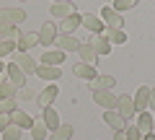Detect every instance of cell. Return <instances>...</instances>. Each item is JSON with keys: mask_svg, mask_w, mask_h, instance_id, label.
I'll list each match as a JSON object with an SVG mask.
<instances>
[{"mask_svg": "<svg viewBox=\"0 0 155 140\" xmlns=\"http://www.w3.org/2000/svg\"><path fill=\"white\" fill-rule=\"evenodd\" d=\"M26 21V11L23 8H0V23H11V26H18V23Z\"/></svg>", "mask_w": 155, "mask_h": 140, "instance_id": "cell-1", "label": "cell"}, {"mask_svg": "<svg viewBox=\"0 0 155 140\" xmlns=\"http://www.w3.org/2000/svg\"><path fill=\"white\" fill-rule=\"evenodd\" d=\"M104 122L109 125L114 132H124V130H127V119L116 112V109H104Z\"/></svg>", "mask_w": 155, "mask_h": 140, "instance_id": "cell-2", "label": "cell"}, {"mask_svg": "<svg viewBox=\"0 0 155 140\" xmlns=\"http://www.w3.org/2000/svg\"><path fill=\"white\" fill-rule=\"evenodd\" d=\"M34 73H36L41 80L57 83V80L62 78V67H57V65H44V62H41V65H36V70H34Z\"/></svg>", "mask_w": 155, "mask_h": 140, "instance_id": "cell-3", "label": "cell"}, {"mask_svg": "<svg viewBox=\"0 0 155 140\" xmlns=\"http://www.w3.org/2000/svg\"><path fill=\"white\" fill-rule=\"evenodd\" d=\"M116 99H119V96H114L111 91H104V88H93V101L98 104L101 109H116Z\"/></svg>", "mask_w": 155, "mask_h": 140, "instance_id": "cell-4", "label": "cell"}, {"mask_svg": "<svg viewBox=\"0 0 155 140\" xmlns=\"http://www.w3.org/2000/svg\"><path fill=\"white\" fill-rule=\"evenodd\" d=\"M101 21L106 23V29H122V13L114 11L111 5L101 8Z\"/></svg>", "mask_w": 155, "mask_h": 140, "instance_id": "cell-5", "label": "cell"}, {"mask_svg": "<svg viewBox=\"0 0 155 140\" xmlns=\"http://www.w3.org/2000/svg\"><path fill=\"white\" fill-rule=\"evenodd\" d=\"M5 73H8V80H11L13 86H18V88H26V73H23V70H21V67H18L13 60L5 65Z\"/></svg>", "mask_w": 155, "mask_h": 140, "instance_id": "cell-6", "label": "cell"}, {"mask_svg": "<svg viewBox=\"0 0 155 140\" xmlns=\"http://www.w3.org/2000/svg\"><path fill=\"white\" fill-rule=\"evenodd\" d=\"M36 44H39V31H26V34H21V36L16 39V50L18 52H28Z\"/></svg>", "mask_w": 155, "mask_h": 140, "instance_id": "cell-7", "label": "cell"}, {"mask_svg": "<svg viewBox=\"0 0 155 140\" xmlns=\"http://www.w3.org/2000/svg\"><path fill=\"white\" fill-rule=\"evenodd\" d=\"M54 39H57V26H54L52 21L41 23V31H39V44H41V47H52V44H54Z\"/></svg>", "mask_w": 155, "mask_h": 140, "instance_id": "cell-8", "label": "cell"}, {"mask_svg": "<svg viewBox=\"0 0 155 140\" xmlns=\"http://www.w3.org/2000/svg\"><path fill=\"white\" fill-rule=\"evenodd\" d=\"M13 62H16L18 67H21L23 73H34V70H36V60H34L31 55H28V52H13Z\"/></svg>", "mask_w": 155, "mask_h": 140, "instance_id": "cell-9", "label": "cell"}, {"mask_svg": "<svg viewBox=\"0 0 155 140\" xmlns=\"http://www.w3.org/2000/svg\"><path fill=\"white\" fill-rule=\"evenodd\" d=\"M80 26H85L88 31H93V34H104L106 23L101 21L98 16H93V13H83V16H80Z\"/></svg>", "mask_w": 155, "mask_h": 140, "instance_id": "cell-10", "label": "cell"}, {"mask_svg": "<svg viewBox=\"0 0 155 140\" xmlns=\"http://www.w3.org/2000/svg\"><path fill=\"white\" fill-rule=\"evenodd\" d=\"M57 94H60V88H57L54 83H49L47 88H41V94H36V104H39L41 109H44V107H52V101L57 99Z\"/></svg>", "mask_w": 155, "mask_h": 140, "instance_id": "cell-11", "label": "cell"}, {"mask_svg": "<svg viewBox=\"0 0 155 140\" xmlns=\"http://www.w3.org/2000/svg\"><path fill=\"white\" fill-rule=\"evenodd\" d=\"M54 44H57V50H62V52H78L80 42H78L72 34H60V36L54 39Z\"/></svg>", "mask_w": 155, "mask_h": 140, "instance_id": "cell-12", "label": "cell"}, {"mask_svg": "<svg viewBox=\"0 0 155 140\" xmlns=\"http://www.w3.org/2000/svg\"><path fill=\"white\" fill-rule=\"evenodd\" d=\"M116 112L122 114L124 119H132L134 114H137L134 112V101L129 99V96H119V99H116Z\"/></svg>", "mask_w": 155, "mask_h": 140, "instance_id": "cell-13", "label": "cell"}, {"mask_svg": "<svg viewBox=\"0 0 155 140\" xmlns=\"http://www.w3.org/2000/svg\"><path fill=\"white\" fill-rule=\"evenodd\" d=\"M72 73H75L78 78H83V80H93V78H98V70H96V65H88V62H78V65L72 67Z\"/></svg>", "mask_w": 155, "mask_h": 140, "instance_id": "cell-14", "label": "cell"}, {"mask_svg": "<svg viewBox=\"0 0 155 140\" xmlns=\"http://www.w3.org/2000/svg\"><path fill=\"white\" fill-rule=\"evenodd\" d=\"M78 55H80V62H88V65H96V60H98V55H96L91 42H83V44L78 47Z\"/></svg>", "mask_w": 155, "mask_h": 140, "instance_id": "cell-15", "label": "cell"}, {"mask_svg": "<svg viewBox=\"0 0 155 140\" xmlns=\"http://www.w3.org/2000/svg\"><path fill=\"white\" fill-rule=\"evenodd\" d=\"M134 112H145V109H147V101H150V88H147V86H140V88H137V96H134Z\"/></svg>", "mask_w": 155, "mask_h": 140, "instance_id": "cell-16", "label": "cell"}, {"mask_svg": "<svg viewBox=\"0 0 155 140\" xmlns=\"http://www.w3.org/2000/svg\"><path fill=\"white\" fill-rule=\"evenodd\" d=\"M65 55L67 52H62V50H47L44 55H41V62H44V65H57L60 67L62 62H65Z\"/></svg>", "mask_w": 155, "mask_h": 140, "instance_id": "cell-17", "label": "cell"}, {"mask_svg": "<svg viewBox=\"0 0 155 140\" xmlns=\"http://www.w3.org/2000/svg\"><path fill=\"white\" fill-rule=\"evenodd\" d=\"M41 122L49 127V132H52V130H57V127L62 125V122H60V114H57L52 107H44V112H41Z\"/></svg>", "mask_w": 155, "mask_h": 140, "instance_id": "cell-18", "label": "cell"}, {"mask_svg": "<svg viewBox=\"0 0 155 140\" xmlns=\"http://www.w3.org/2000/svg\"><path fill=\"white\" fill-rule=\"evenodd\" d=\"M91 44H93V50H96V55H98V57L101 55H111V42L106 39L104 34H96Z\"/></svg>", "mask_w": 155, "mask_h": 140, "instance_id": "cell-19", "label": "cell"}, {"mask_svg": "<svg viewBox=\"0 0 155 140\" xmlns=\"http://www.w3.org/2000/svg\"><path fill=\"white\" fill-rule=\"evenodd\" d=\"M11 122L16 125V127H21V130H31V125H34V119L28 117L26 112H21V109H16V112L11 114Z\"/></svg>", "mask_w": 155, "mask_h": 140, "instance_id": "cell-20", "label": "cell"}, {"mask_svg": "<svg viewBox=\"0 0 155 140\" xmlns=\"http://www.w3.org/2000/svg\"><path fill=\"white\" fill-rule=\"evenodd\" d=\"M80 16H83V13H70V16L67 18H62V34H72L75 31V29H80Z\"/></svg>", "mask_w": 155, "mask_h": 140, "instance_id": "cell-21", "label": "cell"}, {"mask_svg": "<svg viewBox=\"0 0 155 140\" xmlns=\"http://www.w3.org/2000/svg\"><path fill=\"white\" fill-rule=\"evenodd\" d=\"M49 11H52V16H54V18H60V21H62V18H67L70 13H75V8H72V3H52Z\"/></svg>", "mask_w": 155, "mask_h": 140, "instance_id": "cell-22", "label": "cell"}, {"mask_svg": "<svg viewBox=\"0 0 155 140\" xmlns=\"http://www.w3.org/2000/svg\"><path fill=\"white\" fill-rule=\"evenodd\" d=\"M114 86H116V78H114V75H98V78H93V80H91V91H93V88L111 91Z\"/></svg>", "mask_w": 155, "mask_h": 140, "instance_id": "cell-23", "label": "cell"}, {"mask_svg": "<svg viewBox=\"0 0 155 140\" xmlns=\"http://www.w3.org/2000/svg\"><path fill=\"white\" fill-rule=\"evenodd\" d=\"M72 132H75V127L72 125H60L57 130H52V135H49V140H70L72 138Z\"/></svg>", "mask_w": 155, "mask_h": 140, "instance_id": "cell-24", "label": "cell"}, {"mask_svg": "<svg viewBox=\"0 0 155 140\" xmlns=\"http://www.w3.org/2000/svg\"><path fill=\"white\" fill-rule=\"evenodd\" d=\"M153 117H150V112H140L137 114V130L142 135H147V132H153Z\"/></svg>", "mask_w": 155, "mask_h": 140, "instance_id": "cell-25", "label": "cell"}, {"mask_svg": "<svg viewBox=\"0 0 155 140\" xmlns=\"http://www.w3.org/2000/svg\"><path fill=\"white\" fill-rule=\"evenodd\" d=\"M18 36H21V31H18L16 26H11V23H0V42H3V39L16 42Z\"/></svg>", "mask_w": 155, "mask_h": 140, "instance_id": "cell-26", "label": "cell"}, {"mask_svg": "<svg viewBox=\"0 0 155 140\" xmlns=\"http://www.w3.org/2000/svg\"><path fill=\"white\" fill-rule=\"evenodd\" d=\"M106 39H109L111 44H124V42H127V34H124L122 29H106Z\"/></svg>", "mask_w": 155, "mask_h": 140, "instance_id": "cell-27", "label": "cell"}, {"mask_svg": "<svg viewBox=\"0 0 155 140\" xmlns=\"http://www.w3.org/2000/svg\"><path fill=\"white\" fill-rule=\"evenodd\" d=\"M18 86H13L11 80H3V83H0V99H13V96L18 94Z\"/></svg>", "mask_w": 155, "mask_h": 140, "instance_id": "cell-28", "label": "cell"}, {"mask_svg": "<svg viewBox=\"0 0 155 140\" xmlns=\"http://www.w3.org/2000/svg\"><path fill=\"white\" fill-rule=\"evenodd\" d=\"M47 132H49V127H47L44 122H34V125H31V138H34V140H44Z\"/></svg>", "mask_w": 155, "mask_h": 140, "instance_id": "cell-29", "label": "cell"}, {"mask_svg": "<svg viewBox=\"0 0 155 140\" xmlns=\"http://www.w3.org/2000/svg\"><path fill=\"white\" fill-rule=\"evenodd\" d=\"M21 132H23V130H21V127H16V125L11 122L0 135H3V140H21Z\"/></svg>", "mask_w": 155, "mask_h": 140, "instance_id": "cell-30", "label": "cell"}, {"mask_svg": "<svg viewBox=\"0 0 155 140\" xmlns=\"http://www.w3.org/2000/svg\"><path fill=\"white\" fill-rule=\"evenodd\" d=\"M16 109H18L16 96H13V99H0V114H13Z\"/></svg>", "mask_w": 155, "mask_h": 140, "instance_id": "cell-31", "label": "cell"}, {"mask_svg": "<svg viewBox=\"0 0 155 140\" xmlns=\"http://www.w3.org/2000/svg\"><path fill=\"white\" fill-rule=\"evenodd\" d=\"M137 3H140V0H114V5H111V8L122 13V11H129V8H134Z\"/></svg>", "mask_w": 155, "mask_h": 140, "instance_id": "cell-32", "label": "cell"}, {"mask_svg": "<svg viewBox=\"0 0 155 140\" xmlns=\"http://www.w3.org/2000/svg\"><path fill=\"white\" fill-rule=\"evenodd\" d=\"M13 52H16V42H8V39L0 42V60L8 57V55H13Z\"/></svg>", "mask_w": 155, "mask_h": 140, "instance_id": "cell-33", "label": "cell"}, {"mask_svg": "<svg viewBox=\"0 0 155 140\" xmlns=\"http://www.w3.org/2000/svg\"><path fill=\"white\" fill-rule=\"evenodd\" d=\"M124 135H127V140H142V132L137 130V125H134V127H127Z\"/></svg>", "mask_w": 155, "mask_h": 140, "instance_id": "cell-34", "label": "cell"}, {"mask_svg": "<svg viewBox=\"0 0 155 140\" xmlns=\"http://www.w3.org/2000/svg\"><path fill=\"white\" fill-rule=\"evenodd\" d=\"M21 99H23V101H31V99H36V94L28 91V88H21Z\"/></svg>", "mask_w": 155, "mask_h": 140, "instance_id": "cell-35", "label": "cell"}, {"mask_svg": "<svg viewBox=\"0 0 155 140\" xmlns=\"http://www.w3.org/2000/svg\"><path fill=\"white\" fill-rule=\"evenodd\" d=\"M8 125H11V114H0V132H3Z\"/></svg>", "mask_w": 155, "mask_h": 140, "instance_id": "cell-36", "label": "cell"}, {"mask_svg": "<svg viewBox=\"0 0 155 140\" xmlns=\"http://www.w3.org/2000/svg\"><path fill=\"white\" fill-rule=\"evenodd\" d=\"M147 107L155 109V88H150V101H147Z\"/></svg>", "mask_w": 155, "mask_h": 140, "instance_id": "cell-37", "label": "cell"}, {"mask_svg": "<svg viewBox=\"0 0 155 140\" xmlns=\"http://www.w3.org/2000/svg\"><path fill=\"white\" fill-rule=\"evenodd\" d=\"M114 140H127V135L124 132H114Z\"/></svg>", "mask_w": 155, "mask_h": 140, "instance_id": "cell-38", "label": "cell"}, {"mask_svg": "<svg viewBox=\"0 0 155 140\" xmlns=\"http://www.w3.org/2000/svg\"><path fill=\"white\" fill-rule=\"evenodd\" d=\"M142 140H155V135H153V132H147V135H142Z\"/></svg>", "mask_w": 155, "mask_h": 140, "instance_id": "cell-39", "label": "cell"}, {"mask_svg": "<svg viewBox=\"0 0 155 140\" xmlns=\"http://www.w3.org/2000/svg\"><path fill=\"white\" fill-rule=\"evenodd\" d=\"M3 70H5V62H3V60H0V73H3Z\"/></svg>", "mask_w": 155, "mask_h": 140, "instance_id": "cell-40", "label": "cell"}, {"mask_svg": "<svg viewBox=\"0 0 155 140\" xmlns=\"http://www.w3.org/2000/svg\"><path fill=\"white\" fill-rule=\"evenodd\" d=\"M54 3H75V0H54Z\"/></svg>", "mask_w": 155, "mask_h": 140, "instance_id": "cell-41", "label": "cell"}, {"mask_svg": "<svg viewBox=\"0 0 155 140\" xmlns=\"http://www.w3.org/2000/svg\"><path fill=\"white\" fill-rule=\"evenodd\" d=\"M3 80H5V78H3V75H0V83H3Z\"/></svg>", "mask_w": 155, "mask_h": 140, "instance_id": "cell-42", "label": "cell"}, {"mask_svg": "<svg viewBox=\"0 0 155 140\" xmlns=\"http://www.w3.org/2000/svg\"><path fill=\"white\" fill-rule=\"evenodd\" d=\"M21 3H26V0H21Z\"/></svg>", "mask_w": 155, "mask_h": 140, "instance_id": "cell-43", "label": "cell"}]
</instances>
